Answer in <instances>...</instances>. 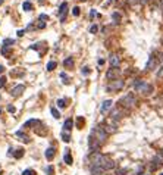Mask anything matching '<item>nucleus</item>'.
I'll list each match as a JSON object with an SVG mask.
<instances>
[{
    "label": "nucleus",
    "mask_w": 163,
    "mask_h": 175,
    "mask_svg": "<svg viewBox=\"0 0 163 175\" xmlns=\"http://www.w3.org/2000/svg\"><path fill=\"white\" fill-rule=\"evenodd\" d=\"M134 88L137 90V91H140V93H143L144 96H148V94L153 93V86L143 81V79H137V81L134 82Z\"/></svg>",
    "instance_id": "obj_1"
},
{
    "label": "nucleus",
    "mask_w": 163,
    "mask_h": 175,
    "mask_svg": "<svg viewBox=\"0 0 163 175\" xmlns=\"http://www.w3.org/2000/svg\"><path fill=\"white\" fill-rule=\"evenodd\" d=\"M160 60H163V53L160 52H154L151 56H150V59H148L147 65H145V71H153L157 63H159Z\"/></svg>",
    "instance_id": "obj_2"
},
{
    "label": "nucleus",
    "mask_w": 163,
    "mask_h": 175,
    "mask_svg": "<svg viewBox=\"0 0 163 175\" xmlns=\"http://www.w3.org/2000/svg\"><path fill=\"white\" fill-rule=\"evenodd\" d=\"M119 104L121 108H126V109H131L137 104V97L134 96L132 93H128L126 96H123L121 100H119Z\"/></svg>",
    "instance_id": "obj_3"
},
{
    "label": "nucleus",
    "mask_w": 163,
    "mask_h": 175,
    "mask_svg": "<svg viewBox=\"0 0 163 175\" xmlns=\"http://www.w3.org/2000/svg\"><path fill=\"white\" fill-rule=\"evenodd\" d=\"M123 87H125V82H123V79L118 78V79H112V81L107 84L106 90H107V91H110V93H116V91H121Z\"/></svg>",
    "instance_id": "obj_4"
},
{
    "label": "nucleus",
    "mask_w": 163,
    "mask_h": 175,
    "mask_svg": "<svg viewBox=\"0 0 163 175\" xmlns=\"http://www.w3.org/2000/svg\"><path fill=\"white\" fill-rule=\"evenodd\" d=\"M91 135H93V137L96 138L100 144H101V143H104V141H106V138H107V132L104 131L103 127H96L93 130V132H91Z\"/></svg>",
    "instance_id": "obj_5"
},
{
    "label": "nucleus",
    "mask_w": 163,
    "mask_h": 175,
    "mask_svg": "<svg viewBox=\"0 0 163 175\" xmlns=\"http://www.w3.org/2000/svg\"><path fill=\"white\" fill-rule=\"evenodd\" d=\"M57 15H59L60 22H65V19H66V15H68V3H66V2H63V3L60 4L59 10H57Z\"/></svg>",
    "instance_id": "obj_6"
},
{
    "label": "nucleus",
    "mask_w": 163,
    "mask_h": 175,
    "mask_svg": "<svg viewBox=\"0 0 163 175\" xmlns=\"http://www.w3.org/2000/svg\"><path fill=\"white\" fill-rule=\"evenodd\" d=\"M100 143L97 141L96 138L93 137V135H90V138H88V147H90V150H91V152H99V150H100Z\"/></svg>",
    "instance_id": "obj_7"
},
{
    "label": "nucleus",
    "mask_w": 163,
    "mask_h": 175,
    "mask_svg": "<svg viewBox=\"0 0 163 175\" xmlns=\"http://www.w3.org/2000/svg\"><path fill=\"white\" fill-rule=\"evenodd\" d=\"M119 74H121V69L119 68H110L107 72H106V78L107 79H118V77H119Z\"/></svg>",
    "instance_id": "obj_8"
},
{
    "label": "nucleus",
    "mask_w": 163,
    "mask_h": 175,
    "mask_svg": "<svg viewBox=\"0 0 163 175\" xmlns=\"http://www.w3.org/2000/svg\"><path fill=\"white\" fill-rule=\"evenodd\" d=\"M100 166L103 168L104 171H109V169H113V168H115L116 165H115V162H113L112 159H109L107 156H104V159H103V162H101Z\"/></svg>",
    "instance_id": "obj_9"
},
{
    "label": "nucleus",
    "mask_w": 163,
    "mask_h": 175,
    "mask_svg": "<svg viewBox=\"0 0 163 175\" xmlns=\"http://www.w3.org/2000/svg\"><path fill=\"white\" fill-rule=\"evenodd\" d=\"M109 63H110L112 68H119V65H121V57H119L116 53H112V55L109 56Z\"/></svg>",
    "instance_id": "obj_10"
},
{
    "label": "nucleus",
    "mask_w": 163,
    "mask_h": 175,
    "mask_svg": "<svg viewBox=\"0 0 163 175\" xmlns=\"http://www.w3.org/2000/svg\"><path fill=\"white\" fill-rule=\"evenodd\" d=\"M24 90H25V87H24L22 84H18V86H15L13 88L10 90L12 97H18V96H21V94L24 93Z\"/></svg>",
    "instance_id": "obj_11"
},
{
    "label": "nucleus",
    "mask_w": 163,
    "mask_h": 175,
    "mask_svg": "<svg viewBox=\"0 0 163 175\" xmlns=\"http://www.w3.org/2000/svg\"><path fill=\"white\" fill-rule=\"evenodd\" d=\"M122 116H123L122 108H116V109H113V110H112V113H110V119L118 121V119H121Z\"/></svg>",
    "instance_id": "obj_12"
},
{
    "label": "nucleus",
    "mask_w": 163,
    "mask_h": 175,
    "mask_svg": "<svg viewBox=\"0 0 163 175\" xmlns=\"http://www.w3.org/2000/svg\"><path fill=\"white\" fill-rule=\"evenodd\" d=\"M151 171H154V169H157V168H160L163 165V159L160 156H156L154 159H153V162H151Z\"/></svg>",
    "instance_id": "obj_13"
},
{
    "label": "nucleus",
    "mask_w": 163,
    "mask_h": 175,
    "mask_svg": "<svg viewBox=\"0 0 163 175\" xmlns=\"http://www.w3.org/2000/svg\"><path fill=\"white\" fill-rule=\"evenodd\" d=\"M112 104H113V102H112V100H104L103 104H101V108H100V112H101V113H106L107 110H110V109H112Z\"/></svg>",
    "instance_id": "obj_14"
},
{
    "label": "nucleus",
    "mask_w": 163,
    "mask_h": 175,
    "mask_svg": "<svg viewBox=\"0 0 163 175\" xmlns=\"http://www.w3.org/2000/svg\"><path fill=\"white\" fill-rule=\"evenodd\" d=\"M55 155H56L55 147H48V149L46 150V159H47V160H52L53 157H55Z\"/></svg>",
    "instance_id": "obj_15"
},
{
    "label": "nucleus",
    "mask_w": 163,
    "mask_h": 175,
    "mask_svg": "<svg viewBox=\"0 0 163 175\" xmlns=\"http://www.w3.org/2000/svg\"><path fill=\"white\" fill-rule=\"evenodd\" d=\"M104 169L101 166H93L91 168V175H103Z\"/></svg>",
    "instance_id": "obj_16"
},
{
    "label": "nucleus",
    "mask_w": 163,
    "mask_h": 175,
    "mask_svg": "<svg viewBox=\"0 0 163 175\" xmlns=\"http://www.w3.org/2000/svg\"><path fill=\"white\" fill-rule=\"evenodd\" d=\"M72 125H74V121L70 119V118H68V119L65 121V124H63V130H65V131H70V130H72Z\"/></svg>",
    "instance_id": "obj_17"
},
{
    "label": "nucleus",
    "mask_w": 163,
    "mask_h": 175,
    "mask_svg": "<svg viewBox=\"0 0 163 175\" xmlns=\"http://www.w3.org/2000/svg\"><path fill=\"white\" fill-rule=\"evenodd\" d=\"M63 66L66 68V69L74 68V59H72V57H66V59H65V62H63Z\"/></svg>",
    "instance_id": "obj_18"
},
{
    "label": "nucleus",
    "mask_w": 163,
    "mask_h": 175,
    "mask_svg": "<svg viewBox=\"0 0 163 175\" xmlns=\"http://www.w3.org/2000/svg\"><path fill=\"white\" fill-rule=\"evenodd\" d=\"M16 135H18L19 138H22L24 143H30V137H28L26 134H24L22 131H18V132H16Z\"/></svg>",
    "instance_id": "obj_19"
},
{
    "label": "nucleus",
    "mask_w": 163,
    "mask_h": 175,
    "mask_svg": "<svg viewBox=\"0 0 163 175\" xmlns=\"http://www.w3.org/2000/svg\"><path fill=\"white\" fill-rule=\"evenodd\" d=\"M37 124H38L37 119H30L24 124V128H30V127H32V125H37Z\"/></svg>",
    "instance_id": "obj_20"
},
{
    "label": "nucleus",
    "mask_w": 163,
    "mask_h": 175,
    "mask_svg": "<svg viewBox=\"0 0 163 175\" xmlns=\"http://www.w3.org/2000/svg\"><path fill=\"white\" fill-rule=\"evenodd\" d=\"M60 135H62V140H63L65 143H69V141H70V135L68 134V131H65V130H63V131H62V134H60Z\"/></svg>",
    "instance_id": "obj_21"
},
{
    "label": "nucleus",
    "mask_w": 163,
    "mask_h": 175,
    "mask_svg": "<svg viewBox=\"0 0 163 175\" xmlns=\"http://www.w3.org/2000/svg\"><path fill=\"white\" fill-rule=\"evenodd\" d=\"M13 44H15V40H12V38H6L3 41V46H6V47H12Z\"/></svg>",
    "instance_id": "obj_22"
},
{
    "label": "nucleus",
    "mask_w": 163,
    "mask_h": 175,
    "mask_svg": "<svg viewBox=\"0 0 163 175\" xmlns=\"http://www.w3.org/2000/svg\"><path fill=\"white\" fill-rule=\"evenodd\" d=\"M22 9L25 12H28V10H31V9H32V4H31L30 2H24V3H22Z\"/></svg>",
    "instance_id": "obj_23"
},
{
    "label": "nucleus",
    "mask_w": 163,
    "mask_h": 175,
    "mask_svg": "<svg viewBox=\"0 0 163 175\" xmlns=\"http://www.w3.org/2000/svg\"><path fill=\"white\" fill-rule=\"evenodd\" d=\"M50 112H52L53 118H56V119H59V118H60V113H59V110H57L56 108H52V109H50Z\"/></svg>",
    "instance_id": "obj_24"
},
{
    "label": "nucleus",
    "mask_w": 163,
    "mask_h": 175,
    "mask_svg": "<svg viewBox=\"0 0 163 175\" xmlns=\"http://www.w3.org/2000/svg\"><path fill=\"white\" fill-rule=\"evenodd\" d=\"M112 19H113V21H115L116 24L121 22V15H119L118 12H113V13H112Z\"/></svg>",
    "instance_id": "obj_25"
},
{
    "label": "nucleus",
    "mask_w": 163,
    "mask_h": 175,
    "mask_svg": "<svg viewBox=\"0 0 163 175\" xmlns=\"http://www.w3.org/2000/svg\"><path fill=\"white\" fill-rule=\"evenodd\" d=\"M65 162H66V165H72V156H70L69 153L65 155Z\"/></svg>",
    "instance_id": "obj_26"
},
{
    "label": "nucleus",
    "mask_w": 163,
    "mask_h": 175,
    "mask_svg": "<svg viewBox=\"0 0 163 175\" xmlns=\"http://www.w3.org/2000/svg\"><path fill=\"white\" fill-rule=\"evenodd\" d=\"M57 106H59L60 109H63V108H66V102L63 100V99H59L57 100Z\"/></svg>",
    "instance_id": "obj_27"
},
{
    "label": "nucleus",
    "mask_w": 163,
    "mask_h": 175,
    "mask_svg": "<svg viewBox=\"0 0 163 175\" xmlns=\"http://www.w3.org/2000/svg\"><path fill=\"white\" fill-rule=\"evenodd\" d=\"M79 13H81V9L78 8V6H75V8L72 9V15H74V16H79Z\"/></svg>",
    "instance_id": "obj_28"
},
{
    "label": "nucleus",
    "mask_w": 163,
    "mask_h": 175,
    "mask_svg": "<svg viewBox=\"0 0 163 175\" xmlns=\"http://www.w3.org/2000/svg\"><path fill=\"white\" fill-rule=\"evenodd\" d=\"M55 68H56V62H53V60H52V62H48V63H47V71H53Z\"/></svg>",
    "instance_id": "obj_29"
},
{
    "label": "nucleus",
    "mask_w": 163,
    "mask_h": 175,
    "mask_svg": "<svg viewBox=\"0 0 163 175\" xmlns=\"http://www.w3.org/2000/svg\"><path fill=\"white\" fill-rule=\"evenodd\" d=\"M22 155H24V150H22V149L16 150V153H13V156H15L16 159H19V157H22Z\"/></svg>",
    "instance_id": "obj_30"
},
{
    "label": "nucleus",
    "mask_w": 163,
    "mask_h": 175,
    "mask_svg": "<svg viewBox=\"0 0 163 175\" xmlns=\"http://www.w3.org/2000/svg\"><path fill=\"white\" fill-rule=\"evenodd\" d=\"M2 55H3V56H9V50H8L6 46H2Z\"/></svg>",
    "instance_id": "obj_31"
},
{
    "label": "nucleus",
    "mask_w": 163,
    "mask_h": 175,
    "mask_svg": "<svg viewBox=\"0 0 163 175\" xmlns=\"http://www.w3.org/2000/svg\"><path fill=\"white\" fill-rule=\"evenodd\" d=\"M22 175H35V172H34L32 169H26V171L22 172Z\"/></svg>",
    "instance_id": "obj_32"
},
{
    "label": "nucleus",
    "mask_w": 163,
    "mask_h": 175,
    "mask_svg": "<svg viewBox=\"0 0 163 175\" xmlns=\"http://www.w3.org/2000/svg\"><path fill=\"white\" fill-rule=\"evenodd\" d=\"M97 31H99V26H97V25H93L91 28H90V33H91V34H96Z\"/></svg>",
    "instance_id": "obj_33"
},
{
    "label": "nucleus",
    "mask_w": 163,
    "mask_h": 175,
    "mask_svg": "<svg viewBox=\"0 0 163 175\" xmlns=\"http://www.w3.org/2000/svg\"><path fill=\"white\" fill-rule=\"evenodd\" d=\"M137 3H140V0H128V4H129V6H135Z\"/></svg>",
    "instance_id": "obj_34"
},
{
    "label": "nucleus",
    "mask_w": 163,
    "mask_h": 175,
    "mask_svg": "<svg viewBox=\"0 0 163 175\" xmlns=\"http://www.w3.org/2000/svg\"><path fill=\"white\" fill-rule=\"evenodd\" d=\"M82 74H84V75H88L90 74V68L88 66H84V68H82Z\"/></svg>",
    "instance_id": "obj_35"
},
{
    "label": "nucleus",
    "mask_w": 163,
    "mask_h": 175,
    "mask_svg": "<svg viewBox=\"0 0 163 175\" xmlns=\"http://www.w3.org/2000/svg\"><path fill=\"white\" fill-rule=\"evenodd\" d=\"M8 110L10 112V113H15V112H16V109H15V106H12V104H9V106H8Z\"/></svg>",
    "instance_id": "obj_36"
},
{
    "label": "nucleus",
    "mask_w": 163,
    "mask_h": 175,
    "mask_svg": "<svg viewBox=\"0 0 163 175\" xmlns=\"http://www.w3.org/2000/svg\"><path fill=\"white\" fill-rule=\"evenodd\" d=\"M4 84H6V78H4V77H0V88H2Z\"/></svg>",
    "instance_id": "obj_37"
},
{
    "label": "nucleus",
    "mask_w": 163,
    "mask_h": 175,
    "mask_svg": "<svg viewBox=\"0 0 163 175\" xmlns=\"http://www.w3.org/2000/svg\"><path fill=\"white\" fill-rule=\"evenodd\" d=\"M40 21H48V16L46 13H41L40 15Z\"/></svg>",
    "instance_id": "obj_38"
},
{
    "label": "nucleus",
    "mask_w": 163,
    "mask_h": 175,
    "mask_svg": "<svg viewBox=\"0 0 163 175\" xmlns=\"http://www.w3.org/2000/svg\"><path fill=\"white\" fill-rule=\"evenodd\" d=\"M126 174V169H119V171H116V175H125Z\"/></svg>",
    "instance_id": "obj_39"
},
{
    "label": "nucleus",
    "mask_w": 163,
    "mask_h": 175,
    "mask_svg": "<svg viewBox=\"0 0 163 175\" xmlns=\"http://www.w3.org/2000/svg\"><path fill=\"white\" fill-rule=\"evenodd\" d=\"M82 124H84V118H81V116H79V118H78V127L81 128Z\"/></svg>",
    "instance_id": "obj_40"
},
{
    "label": "nucleus",
    "mask_w": 163,
    "mask_h": 175,
    "mask_svg": "<svg viewBox=\"0 0 163 175\" xmlns=\"http://www.w3.org/2000/svg\"><path fill=\"white\" fill-rule=\"evenodd\" d=\"M47 172H48V175H53V166H52V165L47 168Z\"/></svg>",
    "instance_id": "obj_41"
},
{
    "label": "nucleus",
    "mask_w": 163,
    "mask_h": 175,
    "mask_svg": "<svg viewBox=\"0 0 163 175\" xmlns=\"http://www.w3.org/2000/svg\"><path fill=\"white\" fill-rule=\"evenodd\" d=\"M38 28H40V30L46 28V22H40V24H38Z\"/></svg>",
    "instance_id": "obj_42"
},
{
    "label": "nucleus",
    "mask_w": 163,
    "mask_h": 175,
    "mask_svg": "<svg viewBox=\"0 0 163 175\" xmlns=\"http://www.w3.org/2000/svg\"><path fill=\"white\" fill-rule=\"evenodd\" d=\"M163 75V65H162V68L159 69V72H157V77H162Z\"/></svg>",
    "instance_id": "obj_43"
},
{
    "label": "nucleus",
    "mask_w": 163,
    "mask_h": 175,
    "mask_svg": "<svg viewBox=\"0 0 163 175\" xmlns=\"http://www.w3.org/2000/svg\"><path fill=\"white\" fill-rule=\"evenodd\" d=\"M24 34H25V31H24V30H19L18 31V35H19V37H22Z\"/></svg>",
    "instance_id": "obj_44"
},
{
    "label": "nucleus",
    "mask_w": 163,
    "mask_h": 175,
    "mask_svg": "<svg viewBox=\"0 0 163 175\" xmlns=\"http://www.w3.org/2000/svg\"><path fill=\"white\" fill-rule=\"evenodd\" d=\"M90 16H91V18H94V16H97V12H96V10H91V13H90Z\"/></svg>",
    "instance_id": "obj_45"
},
{
    "label": "nucleus",
    "mask_w": 163,
    "mask_h": 175,
    "mask_svg": "<svg viewBox=\"0 0 163 175\" xmlns=\"http://www.w3.org/2000/svg\"><path fill=\"white\" fill-rule=\"evenodd\" d=\"M148 2H150V0H140V3H141V4H147Z\"/></svg>",
    "instance_id": "obj_46"
},
{
    "label": "nucleus",
    "mask_w": 163,
    "mask_h": 175,
    "mask_svg": "<svg viewBox=\"0 0 163 175\" xmlns=\"http://www.w3.org/2000/svg\"><path fill=\"white\" fill-rule=\"evenodd\" d=\"M3 71H4V66L3 65H0V74H3Z\"/></svg>",
    "instance_id": "obj_47"
},
{
    "label": "nucleus",
    "mask_w": 163,
    "mask_h": 175,
    "mask_svg": "<svg viewBox=\"0 0 163 175\" xmlns=\"http://www.w3.org/2000/svg\"><path fill=\"white\" fill-rule=\"evenodd\" d=\"M3 2H4V0H0V4H2V3H3Z\"/></svg>",
    "instance_id": "obj_48"
},
{
    "label": "nucleus",
    "mask_w": 163,
    "mask_h": 175,
    "mask_svg": "<svg viewBox=\"0 0 163 175\" xmlns=\"http://www.w3.org/2000/svg\"><path fill=\"white\" fill-rule=\"evenodd\" d=\"M162 8H163V0H162Z\"/></svg>",
    "instance_id": "obj_49"
},
{
    "label": "nucleus",
    "mask_w": 163,
    "mask_h": 175,
    "mask_svg": "<svg viewBox=\"0 0 163 175\" xmlns=\"http://www.w3.org/2000/svg\"><path fill=\"white\" fill-rule=\"evenodd\" d=\"M0 113H2V109H0Z\"/></svg>",
    "instance_id": "obj_50"
},
{
    "label": "nucleus",
    "mask_w": 163,
    "mask_h": 175,
    "mask_svg": "<svg viewBox=\"0 0 163 175\" xmlns=\"http://www.w3.org/2000/svg\"><path fill=\"white\" fill-rule=\"evenodd\" d=\"M162 44H163V40H162Z\"/></svg>",
    "instance_id": "obj_51"
},
{
    "label": "nucleus",
    "mask_w": 163,
    "mask_h": 175,
    "mask_svg": "<svg viewBox=\"0 0 163 175\" xmlns=\"http://www.w3.org/2000/svg\"><path fill=\"white\" fill-rule=\"evenodd\" d=\"M81 2H84V0H81Z\"/></svg>",
    "instance_id": "obj_52"
},
{
    "label": "nucleus",
    "mask_w": 163,
    "mask_h": 175,
    "mask_svg": "<svg viewBox=\"0 0 163 175\" xmlns=\"http://www.w3.org/2000/svg\"><path fill=\"white\" fill-rule=\"evenodd\" d=\"M160 175H163V174H160Z\"/></svg>",
    "instance_id": "obj_53"
},
{
    "label": "nucleus",
    "mask_w": 163,
    "mask_h": 175,
    "mask_svg": "<svg viewBox=\"0 0 163 175\" xmlns=\"http://www.w3.org/2000/svg\"><path fill=\"white\" fill-rule=\"evenodd\" d=\"M162 152H163V150H162Z\"/></svg>",
    "instance_id": "obj_54"
}]
</instances>
